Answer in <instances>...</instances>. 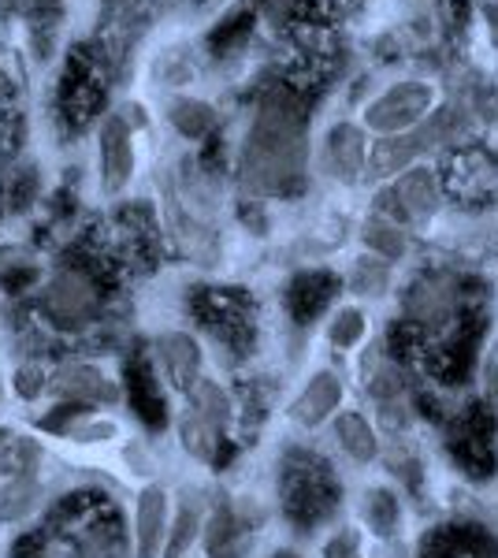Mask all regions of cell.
Masks as SVG:
<instances>
[{
    "mask_svg": "<svg viewBox=\"0 0 498 558\" xmlns=\"http://www.w3.org/2000/svg\"><path fill=\"white\" fill-rule=\"evenodd\" d=\"M126 395H131V407L138 410V417L146 421L149 428H165L168 421V407H165V391H160L157 376L146 362L126 368Z\"/></svg>",
    "mask_w": 498,
    "mask_h": 558,
    "instance_id": "cell-15",
    "label": "cell"
},
{
    "mask_svg": "<svg viewBox=\"0 0 498 558\" xmlns=\"http://www.w3.org/2000/svg\"><path fill=\"white\" fill-rule=\"evenodd\" d=\"M335 436H339L342 451H347L353 462H373L379 454V439L373 425H368L361 413H342L339 425H335Z\"/></svg>",
    "mask_w": 498,
    "mask_h": 558,
    "instance_id": "cell-20",
    "label": "cell"
},
{
    "mask_svg": "<svg viewBox=\"0 0 498 558\" xmlns=\"http://www.w3.org/2000/svg\"><path fill=\"white\" fill-rule=\"evenodd\" d=\"M190 410L179 421V436H183V447L197 462H216L223 444V432L231 425V399L216 380H197L190 387Z\"/></svg>",
    "mask_w": 498,
    "mask_h": 558,
    "instance_id": "cell-3",
    "label": "cell"
},
{
    "mask_svg": "<svg viewBox=\"0 0 498 558\" xmlns=\"http://www.w3.org/2000/svg\"><path fill=\"white\" fill-rule=\"evenodd\" d=\"M439 205V183L428 168H413V172H402L394 179V186L387 194H379V209H384L391 220H421V216H432Z\"/></svg>",
    "mask_w": 498,
    "mask_h": 558,
    "instance_id": "cell-6",
    "label": "cell"
},
{
    "mask_svg": "<svg viewBox=\"0 0 498 558\" xmlns=\"http://www.w3.org/2000/svg\"><path fill=\"white\" fill-rule=\"evenodd\" d=\"M168 492L165 488H146L134 502V558H160L168 539Z\"/></svg>",
    "mask_w": 498,
    "mask_h": 558,
    "instance_id": "cell-8",
    "label": "cell"
},
{
    "mask_svg": "<svg viewBox=\"0 0 498 558\" xmlns=\"http://www.w3.org/2000/svg\"><path fill=\"white\" fill-rule=\"evenodd\" d=\"M205 529V551L208 558H239V525H234V514L228 507H220L212 518H208Z\"/></svg>",
    "mask_w": 498,
    "mask_h": 558,
    "instance_id": "cell-21",
    "label": "cell"
},
{
    "mask_svg": "<svg viewBox=\"0 0 498 558\" xmlns=\"http://www.w3.org/2000/svg\"><path fill=\"white\" fill-rule=\"evenodd\" d=\"M279 492H283V514L302 529H313L324 518H331L335 502H339V481L331 476L328 462L302 451L287 454Z\"/></svg>",
    "mask_w": 498,
    "mask_h": 558,
    "instance_id": "cell-2",
    "label": "cell"
},
{
    "mask_svg": "<svg viewBox=\"0 0 498 558\" xmlns=\"http://www.w3.org/2000/svg\"><path fill=\"white\" fill-rule=\"evenodd\" d=\"M171 123H175L179 134L186 138H205L216 123V112L205 101H194V97H183V101L171 105Z\"/></svg>",
    "mask_w": 498,
    "mask_h": 558,
    "instance_id": "cell-22",
    "label": "cell"
},
{
    "mask_svg": "<svg viewBox=\"0 0 498 558\" xmlns=\"http://www.w3.org/2000/svg\"><path fill=\"white\" fill-rule=\"evenodd\" d=\"M365 246L368 250H376L379 257H387V260H398L405 254V231L398 228L394 220H368L365 223Z\"/></svg>",
    "mask_w": 498,
    "mask_h": 558,
    "instance_id": "cell-23",
    "label": "cell"
},
{
    "mask_svg": "<svg viewBox=\"0 0 498 558\" xmlns=\"http://www.w3.org/2000/svg\"><path fill=\"white\" fill-rule=\"evenodd\" d=\"M398 514H402V510H398V495L384 488L365 495V518H368V525H373V533L391 536L398 529Z\"/></svg>",
    "mask_w": 498,
    "mask_h": 558,
    "instance_id": "cell-24",
    "label": "cell"
},
{
    "mask_svg": "<svg viewBox=\"0 0 498 558\" xmlns=\"http://www.w3.org/2000/svg\"><path fill=\"white\" fill-rule=\"evenodd\" d=\"M41 499V484L34 473H20L0 488V525H15L34 514Z\"/></svg>",
    "mask_w": 498,
    "mask_h": 558,
    "instance_id": "cell-17",
    "label": "cell"
},
{
    "mask_svg": "<svg viewBox=\"0 0 498 558\" xmlns=\"http://www.w3.org/2000/svg\"><path fill=\"white\" fill-rule=\"evenodd\" d=\"M324 165L342 183H353L365 172V134H361V128H353V123L331 128L328 146H324Z\"/></svg>",
    "mask_w": 498,
    "mask_h": 558,
    "instance_id": "cell-12",
    "label": "cell"
},
{
    "mask_svg": "<svg viewBox=\"0 0 498 558\" xmlns=\"http://www.w3.org/2000/svg\"><path fill=\"white\" fill-rule=\"evenodd\" d=\"M432 108V89L421 83H402L391 86L384 97H376L365 112V123L379 134H402L416 128Z\"/></svg>",
    "mask_w": 498,
    "mask_h": 558,
    "instance_id": "cell-5",
    "label": "cell"
},
{
    "mask_svg": "<svg viewBox=\"0 0 498 558\" xmlns=\"http://www.w3.org/2000/svg\"><path fill=\"white\" fill-rule=\"evenodd\" d=\"M49 387V380H45V373L38 365H23L20 373H15V391H20V399H38V395Z\"/></svg>",
    "mask_w": 498,
    "mask_h": 558,
    "instance_id": "cell-28",
    "label": "cell"
},
{
    "mask_svg": "<svg viewBox=\"0 0 498 558\" xmlns=\"http://www.w3.org/2000/svg\"><path fill=\"white\" fill-rule=\"evenodd\" d=\"M339 276L331 272H320V268H313V272H302L291 279V287H287V310H291V317L297 324H313L320 317L324 310L335 302V294H339Z\"/></svg>",
    "mask_w": 498,
    "mask_h": 558,
    "instance_id": "cell-10",
    "label": "cell"
},
{
    "mask_svg": "<svg viewBox=\"0 0 498 558\" xmlns=\"http://www.w3.org/2000/svg\"><path fill=\"white\" fill-rule=\"evenodd\" d=\"M157 357H160L165 376L179 391H190V387L202 380V347H197L186 331H168V336H160Z\"/></svg>",
    "mask_w": 498,
    "mask_h": 558,
    "instance_id": "cell-11",
    "label": "cell"
},
{
    "mask_svg": "<svg viewBox=\"0 0 498 558\" xmlns=\"http://www.w3.org/2000/svg\"><path fill=\"white\" fill-rule=\"evenodd\" d=\"M134 175V146L131 128L123 116H112L101 131V183L105 194H123Z\"/></svg>",
    "mask_w": 498,
    "mask_h": 558,
    "instance_id": "cell-9",
    "label": "cell"
},
{
    "mask_svg": "<svg viewBox=\"0 0 498 558\" xmlns=\"http://www.w3.org/2000/svg\"><path fill=\"white\" fill-rule=\"evenodd\" d=\"M357 536L353 533H342V539H331L328 544V558H357Z\"/></svg>",
    "mask_w": 498,
    "mask_h": 558,
    "instance_id": "cell-30",
    "label": "cell"
},
{
    "mask_svg": "<svg viewBox=\"0 0 498 558\" xmlns=\"http://www.w3.org/2000/svg\"><path fill=\"white\" fill-rule=\"evenodd\" d=\"M342 402V384L335 373H316L309 387H305L302 395L294 399L291 407V417L297 421V425H320V421L331 417V410Z\"/></svg>",
    "mask_w": 498,
    "mask_h": 558,
    "instance_id": "cell-14",
    "label": "cell"
},
{
    "mask_svg": "<svg viewBox=\"0 0 498 558\" xmlns=\"http://www.w3.org/2000/svg\"><path fill=\"white\" fill-rule=\"evenodd\" d=\"M416 142L410 131L402 134H384L368 153V175L373 179H391L398 172H410V165L416 160Z\"/></svg>",
    "mask_w": 498,
    "mask_h": 558,
    "instance_id": "cell-16",
    "label": "cell"
},
{
    "mask_svg": "<svg viewBox=\"0 0 498 558\" xmlns=\"http://www.w3.org/2000/svg\"><path fill=\"white\" fill-rule=\"evenodd\" d=\"M405 310H410V317L421 320V324H447V320H454V313H458L454 283H447V279H424V283H416L413 291H410V299H405Z\"/></svg>",
    "mask_w": 498,
    "mask_h": 558,
    "instance_id": "cell-13",
    "label": "cell"
},
{
    "mask_svg": "<svg viewBox=\"0 0 498 558\" xmlns=\"http://www.w3.org/2000/svg\"><path fill=\"white\" fill-rule=\"evenodd\" d=\"M34 458H38V451H34L31 439H8L4 451H0V476L4 481H12V476L20 473H34Z\"/></svg>",
    "mask_w": 498,
    "mask_h": 558,
    "instance_id": "cell-25",
    "label": "cell"
},
{
    "mask_svg": "<svg viewBox=\"0 0 498 558\" xmlns=\"http://www.w3.org/2000/svg\"><path fill=\"white\" fill-rule=\"evenodd\" d=\"M8 439H12V432H8V428H0V451H4V444H8Z\"/></svg>",
    "mask_w": 498,
    "mask_h": 558,
    "instance_id": "cell-32",
    "label": "cell"
},
{
    "mask_svg": "<svg viewBox=\"0 0 498 558\" xmlns=\"http://www.w3.org/2000/svg\"><path fill=\"white\" fill-rule=\"evenodd\" d=\"M491 179H495V168L484 153H461L454 165H450V186H454V194L484 197Z\"/></svg>",
    "mask_w": 498,
    "mask_h": 558,
    "instance_id": "cell-19",
    "label": "cell"
},
{
    "mask_svg": "<svg viewBox=\"0 0 498 558\" xmlns=\"http://www.w3.org/2000/svg\"><path fill=\"white\" fill-rule=\"evenodd\" d=\"M365 336V317L357 310H339V317L331 320V343L339 350L353 347L357 339Z\"/></svg>",
    "mask_w": 498,
    "mask_h": 558,
    "instance_id": "cell-27",
    "label": "cell"
},
{
    "mask_svg": "<svg viewBox=\"0 0 498 558\" xmlns=\"http://www.w3.org/2000/svg\"><path fill=\"white\" fill-rule=\"evenodd\" d=\"M49 391L60 402H75V407H112L120 399V387H116L97 365H63L49 376Z\"/></svg>",
    "mask_w": 498,
    "mask_h": 558,
    "instance_id": "cell-7",
    "label": "cell"
},
{
    "mask_svg": "<svg viewBox=\"0 0 498 558\" xmlns=\"http://www.w3.org/2000/svg\"><path fill=\"white\" fill-rule=\"evenodd\" d=\"M276 558H294V555H276Z\"/></svg>",
    "mask_w": 498,
    "mask_h": 558,
    "instance_id": "cell-33",
    "label": "cell"
},
{
    "mask_svg": "<svg viewBox=\"0 0 498 558\" xmlns=\"http://www.w3.org/2000/svg\"><path fill=\"white\" fill-rule=\"evenodd\" d=\"M484 20H487V31H491V41L498 49V4H484Z\"/></svg>",
    "mask_w": 498,
    "mask_h": 558,
    "instance_id": "cell-31",
    "label": "cell"
},
{
    "mask_svg": "<svg viewBox=\"0 0 498 558\" xmlns=\"http://www.w3.org/2000/svg\"><path fill=\"white\" fill-rule=\"evenodd\" d=\"M387 279H391V272H387L384 260H357L350 272V291L357 294H384L387 291Z\"/></svg>",
    "mask_w": 498,
    "mask_h": 558,
    "instance_id": "cell-26",
    "label": "cell"
},
{
    "mask_svg": "<svg viewBox=\"0 0 498 558\" xmlns=\"http://www.w3.org/2000/svg\"><path fill=\"white\" fill-rule=\"evenodd\" d=\"M97 302H101L97 283L86 272H78V268H63L45 287V313L60 328H83V324H89V317L97 313Z\"/></svg>",
    "mask_w": 498,
    "mask_h": 558,
    "instance_id": "cell-4",
    "label": "cell"
},
{
    "mask_svg": "<svg viewBox=\"0 0 498 558\" xmlns=\"http://www.w3.org/2000/svg\"><path fill=\"white\" fill-rule=\"evenodd\" d=\"M116 428L108 425V421H78L75 428H71V439H78V444H101V439H112Z\"/></svg>",
    "mask_w": 498,
    "mask_h": 558,
    "instance_id": "cell-29",
    "label": "cell"
},
{
    "mask_svg": "<svg viewBox=\"0 0 498 558\" xmlns=\"http://www.w3.org/2000/svg\"><path fill=\"white\" fill-rule=\"evenodd\" d=\"M205 525V514H202V502L194 499V495H186L183 502H179L175 518L168 521V539H165V558H183L190 551V544L197 539Z\"/></svg>",
    "mask_w": 498,
    "mask_h": 558,
    "instance_id": "cell-18",
    "label": "cell"
},
{
    "mask_svg": "<svg viewBox=\"0 0 498 558\" xmlns=\"http://www.w3.org/2000/svg\"><path fill=\"white\" fill-rule=\"evenodd\" d=\"M305 108L291 94H271L242 149V183L253 194L283 197L302 186L305 175Z\"/></svg>",
    "mask_w": 498,
    "mask_h": 558,
    "instance_id": "cell-1",
    "label": "cell"
}]
</instances>
